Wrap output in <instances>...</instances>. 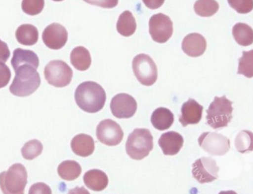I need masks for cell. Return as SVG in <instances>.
I'll return each mask as SVG.
<instances>
[{"instance_id":"d6a6232c","label":"cell","mask_w":253,"mask_h":194,"mask_svg":"<svg viewBox=\"0 0 253 194\" xmlns=\"http://www.w3.org/2000/svg\"><path fill=\"white\" fill-rule=\"evenodd\" d=\"M89 4L98 6L104 8H112L116 7L118 0H84Z\"/></svg>"},{"instance_id":"3957f363","label":"cell","mask_w":253,"mask_h":194,"mask_svg":"<svg viewBox=\"0 0 253 194\" xmlns=\"http://www.w3.org/2000/svg\"><path fill=\"white\" fill-rule=\"evenodd\" d=\"M154 149V137L151 131L137 128L129 134L126 143V151L131 159L141 161Z\"/></svg>"},{"instance_id":"5bb4252c","label":"cell","mask_w":253,"mask_h":194,"mask_svg":"<svg viewBox=\"0 0 253 194\" xmlns=\"http://www.w3.org/2000/svg\"><path fill=\"white\" fill-rule=\"evenodd\" d=\"M204 106L195 99L190 98L184 103L181 109L179 122L183 127L189 125H196L201 121Z\"/></svg>"},{"instance_id":"ac0fdd59","label":"cell","mask_w":253,"mask_h":194,"mask_svg":"<svg viewBox=\"0 0 253 194\" xmlns=\"http://www.w3.org/2000/svg\"><path fill=\"white\" fill-rule=\"evenodd\" d=\"M84 181L89 189L101 192L107 187L109 183L107 175L99 170H90L84 175Z\"/></svg>"},{"instance_id":"6da1fadb","label":"cell","mask_w":253,"mask_h":194,"mask_svg":"<svg viewBox=\"0 0 253 194\" xmlns=\"http://www.w3.org/2000/svg\"><path fill=\"white\" fill-rule=\"evenodd\" d=\"M77 104L84 111L96 113L104 108L107 96L104 89L94 81L80 84L75 92Z\"/></svg>"},{"instance_id":"83f0119b","label":"cell","mask_w":253,"mask_h":194,"mask_svg":"<svg viewBox=\"0 0 253 194\" xmlns=\"http://www.w3.org/2000/svg\"><path fill=\"white\" fill-rule=\"evenodd\" d=\"M253 51L243 52L242 57L239 60L237 74H243L248 78L253 76Z\"/></svg>"},{"instance_id":"484cf974","label":"cell","mask_w":253,"mask_h":194,"mask_svg":"<svg viewBox=\"0 0 253 194\" xmlns=\"http://www.w3.org/2000/svg\"><path fill=\"white\" fill-rule=\"evenodd\" d=\"M219 9V5L215 0H198L194 5L196 13L199 16H213Z\"/></svg>"},{"instance_id":"ffe728a7","label":"cell","mask_w":253,"mask_h":194,"mask_svg":"<svg viewBox=\"0 0 253 194\" xmlns=\"http://www.w3.org/2000/svg\"><path fill=\"white\" fill-rule=\"evenodd\" d=\"M174 123V115L169 109L164 107L156 109L152 115L151 123L159 130L169 129Z\"/></svg>"},{"instance_id":"8992f818","label":"cell","mask_w":253,"mask_h":194,"mask_svg":"<svg viewBox=\"0 0 253 194\" xmlns=\"http://www.w3.org/2000/svg\"><path fill=\"white\" fill-rule=\"evenodd\" d=\"M134 74L143 86H151L158 79V68L153 59L148 55L139 54L132 62Z\"/></svg>"},{"instance_id":"8fae6325","label":"cell","mask_w":253,"mask_h":194,"mask_svg":"<svg viewBox=\"0 0 253 194\" xmlns=\"http://www.w3.org/2000/svg\"><path fill=\"white\" fill-rule=\"evenodd\" d=\"M124 133L120 125L110 119L100 123L96 128V136L100 142L105 145H119L124 138Z\"/></svg>"},{"instance_id":"9a60e30c","label":"cell","mask_w":253,"mask_h":194,"mask_svg":"<svg viewBox=\"0 0 253 194\" xmlns=\"http://www.w3.org/2000/svg\"><path fill=\"white\" fill-rule=\"evenodd\" d=\"M184 143L183 137L179 133L170 131L162 134L159 145L166 156H174L180 152Z\"/></svg>"},{"instance_id":"7c38bea8","label":"cell","mask_w":253,"mask_h":194,"mask_svg":"<svg viewBox=\"0 0 253 194\" xmlns=\"http://www.w3.org/2000/svg\"><path fill=\"white\" fill-rule=\"evenodd\" d=\"M110 106L114 117L120 119H128L135 114L137 104L132 96L127 94L121 93L112 99Z\"/></svg>"},{"instance_id":"f546056e","label":"cell","mask_w":253,"mask_h":194,"mask_svg":"<svg viewBox=\"0 0 253 194\" xmlns=\"http://www.w3.org/2000/svg\"><path fill=\"white\" fill-rule=\"evenodd\" d=\"M44 5V0H23L21 7L25 13L33 16L40 14Z\"/></svg>"},{"instance_id":"2e32d148","label":"cell","mask_w":253,"mask_h":194,"mask_svg":"<svg viewBox=\"0 0 253 194\" xmlns=\"http://www.w3.org/2000/svg\"><path fill=\"white\" fill-rule=\"evenodd\" d=\"M207 43L204 36L198 33H190L184 38L182 48L190 57L196 58L204 55Z\"/></svg>"},{"instance_id":"5b68a950","label":"cell","mask_w":253,"mask_h":194,"mask_svg":"<svg viewBox=\"0 0 253 194\" xmlns=\"http://www.w3.org/2000/svg\"><path fill=\"white\" fill-rule=\"evenodd\" d=\"M26 167L20 163L14 164L7 171L0 174V188L5 194H23L27 184Z\"/></svg>"},{"instance_id":"d6986e66","label":"cell","mask_w":253,"mask_h":194,"mask_svg":"<svg viewBox=\"0 0 253 194\" xmlns=\"http://www.w3.org/2000/svg\"><path fill=\"white\" fill-rule=\"evenodd\" d=\"M39 58L36 53L30 50L18 48L15 50L11 59V65L14 70L24 65H32L34 68L39 67Z\"/></svg>"},{"instance_id":"f1b7e54d","label":"cell","mask_w":253,"mask_h":194,"mask_svg":"<svg viewBox=\"0 0 253 194\" xmlns=\"http://www.w3.org/2000/svg\"><path fill=\"white\" fill-rule=\"evenodd\" d=\"M43 150V145L39 140L34 139L27 142L21 149V154L23 157L29 161L38 157L42 154Z\"/></svg>"},{"instance_id":"d4e9b609","label":"cell","mask_w":253,"mask_h":194,"mask_svg":"<svg viewBox=\"0 0 253 194\" xmlns=\"http://www.w3.org/2000/svg\"><path fill=\"white\" fill-rule=\"evenodd\" d=\"M233 35L240 45L248 46L253 42V31L248 24H236L233 28Z\"/></svg>"},{"instance_id":"cb8c5ba5","label":"cell","mask_w":253,"mask_h":194,"mask_svg":"<svg viewBox=\"0 0 253 194\" xmlns=\"http://www.w3.org/2000/svg\"><path fill=\"white\" fill-rule=\"evenodd\" d=\"M82 168L78 162L74 161L62 162L58 167V173L62 179L73 181L80 176Z\"/></svg>"},{"instance_id":"277c9868","label":"cell","mask_w":253,"mask_h":194,"mask_svg":"<svg viewBox=\"0 0 253 194\" xmlns=\"http://www.w3.org/2000/svg\"><path fill=\"white\" fill-rule=\"evenodd\" d=\"M233 102L223 96L215 97L207 110V123L214 129L228 127L233 119Z\"/></svg>"},{"instance_id":"9c48e42d","label":"cell","mask_w":253,"mask_h":194,"mask_svg":"<svg viewBox=\"0 0 253 194\" xmlns=\"http://www.w3.org/2000/svg\"><path fill=\"white\" fill-rule=\"evenodd\" d=\"M149 33L156 42H167L172 36L173 22L162 13L153 15L149 20Z\"/></svg>"},{"instance_id":"4fadbf2b","label":"cell","mask_w":253,"mask_h":194,"mask_svg":"<svg viewBox=\"0 0 253 194\" xmlns=\"http://www.w3.org/2000/svg\"><path fill=\"white\" fill-rule=\"evenodd\" d=\"M68 34L62 25L54 23L46 27L42 33V40L49 49L59 50L63 48L68 40Z\"/></svg>"},{"instance_id":"52a82bcc","label":"cell","mask_w":253,"mask_h":194,"mask_svg":"<svg viewBox=\"0 0 253 194\" xmlns=\"http://www.w3.org/2000/svg\"><path fill=\"white\" fill-rule=\"evenodd\" d=\"M44 76L50 85L62 88L71 82L73 71L64 61H52L46 65Z\"/></svg>"},{"instance_id":"ba28073f","label":"cell","mask_w":253,"mask_h":194,"mask_svg":"<svg viewBox=\"0 0 253 194\" xmlns=\"http://www.w3.org/2000/svg\"><path fill=\"white\" fill-rule=\"evenodd\" d=\"M199 145L211 156H224L230 149V140L216 132H205L198 139Z\"/></svg>"},{"instance_id":"e0dca14e","label":"cell","mask_w":253,"mask_h":194,"mask_svg":"<svg viewBox=\"0 0 253 194\" xmlns=\"http://www.w3.org/2000/svg\"><path fill=\"white\" fill-rule=\"evenodd\" d=\"M71 146L75 154L86 158L94 152L95 142L92 137L88 134H80L72 140Z\"/></svg>"},{"instance_id":"4316f807","label":"cell","mask_w":253,"mask_h":194,"mask_svg":"<svg viewBox=\"0 0 253 194\" xmlns=\"http://www.w3.org/2000/svg\"><path fill=\"white\" fill-rule=\"evenodd\" d=\"M235 146L241 153L253 151V133L249 130L241 131L236 137Z\"/></svg>"},{"instance_id":"7a4b0ae2","label":"cell","mask_w":253,"mask_h":194,"mask_svg":"<svg viewBox=\"0 0 253 194\" xmlns=\"http://www.w3.org/2000/svg\"><path fill=\"white\" fill-rule=\"evenodd\" d=\"M15 71V76L10 87L12 95L20 97L29 96L39 89L40 74L36 68L29 65H21Z\"/></svg>"},{"instance_id":"44dd1931","label":"cell","mask_w":253,"mask_h":194,"mask_svg":"<svg viewBox=\"0 0 253 194\" xmlns=\"http://www.w3.org/2000/svg\"><path fill=\"white\" fill-rule=\"evenodd\" d=\"M39 31L36 27L30 24L21 25L15 32L17 41L21 45L33 46L39 40Z\"/></svg>"},{"instance_id":"d590c367","label":"cell","mask_w":253,"mask_h":194,"mask_svg":"<svg viewBox=\"0 0 253 194\" xmlns=\"http://www.w3.org/2000/svg\"><path fill=\"white\" fill-rule=\"evenodd\" d=\"M147 7L151 9L160 8L164 4L165 0H142Z\"/></svg>"},{"instance_id":"836d02e7","label":"cell","mask_w":253,"mask_h":194,"mask_svg":"<svg viewBox=\"0 0 253 194\" xmlns=\"http://www.w3.org/2000/svg\"><path fill=\"white\" fill-rule=\"evenodd\" d=\"M30 194H52V191L49 187L45 184L39 183L34 184L31 186L29 192Z\"/></svg>"},{"instance_id":"4dcf8cb0","label":"cell","mask_w":253,"mask_h":194,"mask_svg":"<svg viewBox=\"0 0 253 194\" xmlns=\"http://www.w3.org/2000/svg\"><path fill=\"white\" fill-rule=\"evenodd\" d=\"M230 7L239 14H248L253 7V0H227Z\"/></svg>"},{"instance_id":"30bf717a","label":"cell","mask_w":253,"mask_h":194,"mask_svg":"<svg viewBox=\"0 0 253 194\" xmlns=\"http://www.w3.org/2000/svg\"><path fill=\"white\" fill-rule=\"evenodd\" d=\"M192 167L193 177L200 184L210 183L218 179L219 167L216 162L211 157H203L197 160Z\"/></svg>"},{"instance_id":"603a6c76","label":"cell","mask_w":253,"mask_h":194,"mask_svg":"<svg viewBox=\"0 0 253 194\" xmlns=\"http://www.w3.org/2000/svg\"><path fill=\"white\" fill-rule=\"evenodd\" d=\"M117 31L121 35L129 37L135 32L136 23L132 12L126 11L119 17L117 24Z\"/></svg>"},{"instance_id":"e575fe53","label":"cell","mask_w":253,"mask_h":194,"mask_svg":"<svg viewBox=\"0 0 253 194\" xmlns=\"http://www.w3.org/2000/svg\"><path fill=\"white\" fill-rule=\"evenodd\" d=\"M10 56V52L7 43L0 39V61L5 63Z\"/></svg>"},{"instance_id":"1f68e13d","label":"cell","mask_w":253,"mask_h":194,"mask_svg":"<svg viewBox=\"0 0 253 194\" xmlns=\"http://www.w3.org/2000/svg\"><path fill=\"white\" fill-rule=\"evenodd\" d=\"M11 77L10 68L7 65L0 62V89L7 85Z\"/></svg>"},{"instance_id":"8d00e7d4","label":"cell","mask_w":253,"mask_h":194,"mask_svg":"<svg viewBox=\"0 0 253 194\" xmlns=\"http://www.w3.org/2000/svg\"><path fill=\"white\" fill-rule=\"evenodd\" d=\"M53 1H64V0H53Z\"/></svg>"},{"instance_id":"7402d4cb","label":"cell","mask_w":253,"mask_h":194,"mask_svg":"<svg viewBox=\"0 0 253 194\" xmlns=\"http://www.w3.org/2000/svg\"><path fill=\"white\" fill-rule=\"evenodd\" d=\"M71 64L78 70L85 71L91 65V57L88 49L83 46H78L71 53Z\"/></svg>"}]
</instances>
